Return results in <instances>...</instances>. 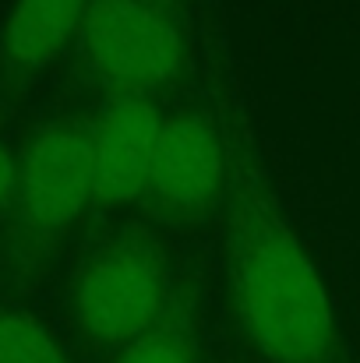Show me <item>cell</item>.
Instances as JSON below:
<instances>
[{
  "label": "cell",
  "instance_id": "obj_1",
  "mask_svg": "<svg viewBox=\"0 0 360 363\" xmlns=\"http://www.w3.org/2000/svg\"><path fill=\"white\" fill-rule=\"evenodd\" d=\"M230 296L251 346L268 363H325L336 346V311L311 254L244 184L230 208Z\"/></svg>",
  "mask_w": 360,
  "mask_h": 363
},
{
  "label": "cell",
  "instance_id": "obj_2",
  "mask_svg": "<svg viewBox=\"0 0 360 363\" xmlns=\"http://www.w3.org/2000/svg\"><path fill=\"white\" fill-rule=\"evenodd\" d=\"M89 71L117 96H148L184 67V35L163 0H92L82 25Z\"/></svg>",
  "mask_w": 360,
  "mask_h": 363
},
{
  "label": "cell",
  "instance_id": "obj_3",
  "mask_svg": "<svg viewBox=\"0 0 360 363\" xmlns=\"http://www.w3.org/2000/svg\"><path fill=\"white\" fill-rule=\"evenodd\" d=\"M163 293L159 254L145 243H114L85 264L75 286V314L89 339L103 346H131L156 325Z\"/></svg>",
  "mask_w": 360,
  "mask_h": 363
},
{
  "label": "cell",
  "instance_id": "obj_4",
  "mask_svg": "<svg viewBox=\"0 0 360 363\" xmlns=\"http://www.w3.org/2000/svg\"><path fill=\"white\" fill-rule=\"evenodd\" d=\"M96 198L92 134L82 127L43 130L18 166V205L36 230H64Z\"/></svg>",
  "mask_w": 360,
  "mask_h": 363
},
{
  "label": "cell",
  "instance_id": "obj_5",
  "mask_svg": "<svg viewBox=\"0 0 360 363\" xmlns=\"http://www.w3.org/2000/svg\"><path fill=\"white\" fill-rule=\"evenodd\" d=\"M163 117L141 96H117L92 130L96 201L103 208L131 205L152 184V162Z\"/></svg>",
  "mask_w": 360,
  "mask_h": 363
},
{
  "label": "cell",
  "instance_id": "obj_6",
  "mask_svg": "<svg viewBox=\"0 0 360 363\" xmlns=\"http://www.w3.org/2000/svg\"><path fill=\"white\" fill-rule=\"evenodd\" d=\"M227 184V152L216 127L198 113L166 117L152 162V191L173 212L209 208Z\"/></svg>",
  "mask_w": 360,
  "mask_h": 363
},
{
  "label": "cell",
  "instance_id": "obj_7",
  "mask_svg": "<svg viewBox=\"0 0 360 363\" xmlns=\"http://www.w3.org/2000/svg\"><path fill=\"white\" fill-rule=\"evenodd\" d=\"M92 0H14L4 25V57L18 71H39L85 25Z\"/></svg>",
  "mask_w": 360,
  "mask_h": 363
},
{
  "label": "cell",
  "instance_id": "obj_8",
  "mask_svg": "<svg viewBox=\"0 0 360 363\" xmlns=\"http://www.w3.org/2000/svg\"><path fill=\"white\" fill-rule=\"evenodd\" d=\"M0 363H67L57 339L28 314H0Z\"/></svg>",
  "mask_w": 360,
  "mask_h": 363
},
{
  "label": "cell",
  "instance_id": "obj_9",
  "mask_svg": "<svg viewBox=\"0 0 360 363\" xmlns=\"http://www.w3.org/2000/svg\"><path fill=\"white\" fill-rule=\"evenodd\" d=\"M117 363H191V353L173 335H145L131 342Z\"/></svg>",
  "mask_w": 360,
  "mask_h": 363
},
{
  "label": "cell",
  "instance_id": "obj_10",
  "mask_svg": "<svg viewBox=\"0 0 360 363\" xmlns=\"http://www.w3.org/2000/svg\"><path fill=\"white\" fill-rule=\"evenodd\" d=\"M11 201H18V162L0 145V208H7Z\"/></svg>",
  "mask_w": 360,
  "mask_h": 363
}]
</instances>
